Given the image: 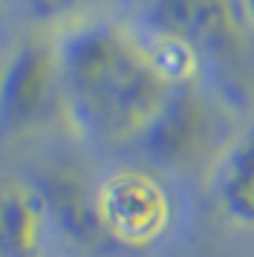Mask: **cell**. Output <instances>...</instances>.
<instances>
[{
	"label": "cell",
	"mask_w": 254,
	"mask_h": 257,
	"mask_svg": "<svg viewBox=\"0 0 254 257\" xmlns=\"http://www.w3.org/2000/svg\"><path fill=\"white\" fill-rule=\"evenodd\" d=\"M211 197L231 225L254 228V118L214 156Z\"/></svg>",
	"instance_id": "cell-7"
},
{
	"label": "cell",
	"mask_w": 254,
	"mask_h": 257,
	"mask_svg": "<svg viewBox=\"0 0 254 257\" xmlns=\"http://www.w3.org/2000/svg\"><path fill=\"white\" fill-rule=\"evenodd\" d=\"M0 3H3V0H0Z\"/></svg>",
	"instance_id": "cell-11"
},
{
	"label": "cell",
	"mask_w": 254,
	"mask_h": 257,
	"mask_svg": "<svg viewBox=\"0 0 254 257\" xmlns=\"http://www.w3.org/2000/svg\"><path fill=\"white\" fill-rule=\"evenodd\" d=\"M32 188L44 205L52 234L67 237L72 245L81 248H92L104 240L95 214V185L75 165H46L32 179Z\"/></svg>",
	"instance_id": "cell-6"
},
{
	"label": "cell",
	"mask_w": 254,
	"mask_h": 257,
	"mask_svg": "<svg viewBox=\"0 0 254 257\" xmlns=\"http://www.w3.org/2000/svg\"><path fill=\"white\" fill-rule=\"evenodd\" d=\"M58 107L64 110L55 35L35 29L0 67V145L26 139Z\"/></svg>",
	"instance_id": "cell-3"
},
{
	"label": "cell",
	"mask_w": 254,
	"mask_h": 257,
	"mask_svg": "<svg viewBox=\"0 0 254 257\" xmlns=\"http://www.w3.org/2000/svg\"><path fill=\"white\" fill-rule=\"evenodd\" d=\"M133 24L156 47L173 49L194 64L225 67L242 49L237 0H145Z\"/></svg>",
	"instance_id": "cell-2"
},
{
	"label": "cell",
	"mask_w": 254,
	"mask_h": 257,
	"mask_svg": "<svg viewBox=\"0 0 254 257\" xmlns=\"http://www.w3.org/2000/svg\"><path fill=\"white\" fill-rule=\"evenodd\" d=\"M121 0H21L26 18L38 32L58 35L87 21L110 18V9Z\"/></svg>",
	"instance_id": "cell-9"
},
{
	"label": "cell",
	"mask_w": 254,
	"mask_h": 257,
	"mask_svg": "<svg viewBox=\"0 0 254 257\" xmlns=\"http://www.w3.org/2000/svg\"><path fill=\"white\" fill-rule=\"evenodd\" d=\"M217 121L199 84H176L159 116L136 142L150 162L171 171H194L214 151Z\"/></svg>",
	"instance_id": "cell-5"
},
{
	"label": "cell",
	"mask_w": 254,
	"mask_h": 257,
	"mask_svg": "<svg viewBox=\"0 0 254 257\" xmlns=\"http://www.w3.org/2000/svg\"><path fill=\"white\" fill-rule=\"evenodd\" d=\"M237 6H240L242 21H248L254 26V0H237Z\"/></svg>",
	"instance_id": "cell-10"
},
{
	"label": "cell",
	"mask_w": 254,
	"mask_h": 257,
	"mask_svg": "<svg viewBox=\"0 0 254 257\" xmlns=\"http://www.w3.org/2000/svg\"><path fill=\"white\" fill-rule=\"evenodd\" d=\"M55 49L64 113L101 148L139 142L176 87L133 21H87L58 32Z\"/></svg>",
	"instance_id": "cell-1"
},
{
	"label": "cell",
	"mask_w": 254,
	"mask_h": 257,
	"mask_svg": "<svg viewBox=\"0 0 254 257\" xmlns=\"http://www.w3.org/2000/svg\"><path fill=\"white\" fill-rule=\"evenodd\" d=\"M95 214L104 240L124 248H148L173 220L168 188L145 168H115L95 185Z\"/></svg>",
	"instance_id": "cell-4"
},
{
	"label": "cell",
	"mask_w": 254,
	"mask_h": 257,
	"mask_svg": "<svg viewBox=\"0 0 254 257\" xmlns=\"http://www.w3.org/2000/svg\"><path fill=\"white\" fill-rule=\"evenodd\" d=\"M49 234L32 182L0 179V257H44Z\"/></svg>",
	"instance_id": "cell-8"
}]
</instances>
